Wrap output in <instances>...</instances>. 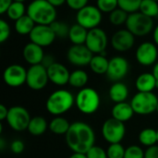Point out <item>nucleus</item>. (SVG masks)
<instances>
[{
    "label": "nucleus",
    "instance_id": "obj_1",
    "mask_svg": "<svg viewBox=\"0 0 158 158\" xmlns=\"http://www.w3.org/2000/svg\"><path fill=\"white\" fill-rule=\"evenodd\" d=\"M65 137L69 148L73 153L86 154L95 143V133L93 128L82 121L72 123Z\"/></svg>",
    "mask_w": 158,
    "mask_h": 158
},
{
    "label": "nucleus",
    "instance_id": "obj_2",
    "mask_svg": "<svg viewBox=\"0 0 158 158\" xmlns=\"http://www.w3.org/2000/svg\"><path fill=\"white\" fill-rule=\"evenodd\" d=\"M27 15L38 25H51L56 20V6L47 0H32L27 6Z\"/></svg>",
    "mask_w": 158,
    "mask_h": 158
},
{
    "label": "nucleus",
    "instance_id": "obj_3",
    "mask_svg": "<svg viewBox=\"0 0 158 158\" xmlns=\"http://www.w3.org/2000/svg\"><path fill=\"white\" fill-rule=\"evenodd\" d=\"M74 104L75 98L69 91L58 89L48 96L45 103V107L48 113L57 117L67 113Z\"/></svg>",
    "mask_w": 158,
    "mask_h": 158
},
{
    "label": "nucleus",
    "instance_id": "obj_4",
    "mask_svg": "<svg viewBox=\"0 0 158 158\" xmlns=\"http://www.w3.org/2000/svg\"><path fill=\"white\" fill-rule=\"evenodd\" d=\"M100 95L96 90L84 87L81 89L75 97V105L80 112L85 115L95 113L100 106Z\"/></svg>",
    "mask_w": 158,
    "mask_h": 158
},
{
    "label": "nucleus",
    "instance_id": "obj_5",
    "mask_svg": "<svg viewBox=\"0 0 158 158\" xmlns=\"http://www.w3.org/2000/svg\"><path fill=\"white\" fill-rule=\"evenodd\" d=\"M126 29L129 30L134 36H146L155 29L154 20L152 18L137 11L129 15L126 22Z\"/></svg>",
    "mask_w": 158,
    "mask_h": 158
},
{
    "label": "nucleus",
    "instance_id": "obj_6",
    "mask_svg": "<svg viewBox=\"0 0 158 158\" xmlns=\"http://www.w3.org/2000/svg\"><path fill=\"white\" fill-rule=\"evenodd\" d=\"M131 105L135 114L141 116L151 115L156 111L158 97L153 92L142 93L138 92L131 99Z\"/></svg>",
    "mask_w": 158,
    "mask_h": 158
},
{
    "label": "nucleus",
    "instance_id": "obj_7",
    "mask_svg": "<svg viewBox=\"0 0 158 158\" xmlns=\"http://www.w3.org/2000/svg\"><path fill=\"white\" fill-rule=\"evenodd\" d=\"M102 136L108 143H120L126 134L125 124L121 121L110 118L102 126Z\"/></svg>",
    "mask_w": 158,
    "mask_h": 158
},
{
    "label": "nucleus",
    "instance_id": "obj_8",
    "mask_svg": "<svg viewBox=\"0 0 158 158\" xmlns=\"http://www.w3.org/2000/svg\"><path fill=\"white\" fill-rule=\"evenodd\" d=\"M76 21L88 31L97 28L102 21V12L96 6L87 5L77 11Z\"/></svg>",
    "mask_w": 158,
    "mask_h": 158
},
{
    "label": "nucleus",
    "instance_id": "obj_9",
    "mask_svg": "<svg viewBox=\"0 0 158 158\" xmlns=\"http://www.w3.org/2000/svg\"><path fill=\"white\" fill-rule=\"evenodd\" d=\"M31 118L28 110L20 106H15L8 108L6 122L15 131H23L28 129Z\"/></svg>",
    "mask_w": 158,
    "mask_h": 158
},
{
    "label": "nucleus",
    "instance_id": "obj_10",
    "mask_svg": "<svg viewBox=\"0 0 158 158\" xmlns=\"http://www.w3.org/2000/svg\"><path fill=\"white\" fill-rule=\"evenodd\" d=\"M49 81L47 69L42 64L31 66L27 69V86L33 91L44 89Z\"/></svg>",
    "mask_w": 158,
    "mask_h": 158
},
{
    "label": "nucleus",
    "instance_id": "obj_11",
    "mask_svg": "<svg viewBox=\"0 0 158 158\" xmlns=\"http://www.w3.org/2000/svg\"><path fill=\"white\" fill-rule=\"evenodd\" d=\"M108 44V38L106 32L97 27L88 31L85 45L89 48V50L94 54H102L106 51Z\"/></svg>",
    "mask_w": 158,
    "mask_h": 158
},
{
    "label": "nucleus",
    "instance_id": "obj_12",
    "mask_svg": "<svg viewBox=\"0 0 158 158\" xmlns=\"http://www.w3.org/2000/svg\"><path fill=\"white\" fill-rule=\"evenodd\" d=\"M94 54L85 44H72L67 53L69 62L77 67L88 66Z\"/></svg>",
    "mask_w": 158,
    "mask_h": 158
},
{
    "label": "nucleus",
    "instance_id": "obj_13",
    "mask_svg": "<svg viewBox=\"0 0 158 158\" xmlns=\"http://www.w3.org/2000/svg\"><path fill=\"white\" fill-rule=\"evenodd\" d=\"M135 57L142 66L149 67L155 65L158 57L157 45L152 42H143L137 47Z\"/></svg>",
    "mask_w": 158,
    "mask_h": 158
},
{
    "label": "nucleus",
    "instance_id": "obj_14",
    "mask_svg": "<svg viewBox=\"0 0 158 158\" xmlns=\"http://www.w3.org/2000/svg\"><path fill=\"white\" fill-rule=\"evenodd\" d=\"M3 80L5 83L13 88L19 87L26 83L27 69L19 64H13L6 68L3 73Z\"/></svg>",
    "mask_w": 158,
    "mask_h": 158
},
{
    "label": "nucleus",
    "instance_id": "obj_15",
    "mask_svg": "<svg viewBox=\"0 0 158 158\" xmlns=\"http://www.w3.org/2000/svg\"><path fill=\"white\" fill-rule=\"evenodd\" d=\"M129 69L130 65L128 60L123 56H117L109 60L108 69L106 75L107 76L108 80L114 82L120 81L127 76Z\"/></svg>",
    "mask_w": 158,
    "mask_h": 158
},
{
    "label": "nucleus",
    "instance_id": "obj_16",
    "mask_svg": "<svg viewBox=\"0 0 158 158\" xmlns=\"http://www.w3.org/2000/svg\"><path fill=\"white\" fill-rule=\"evenodd\" d=\"M31 43L36 44L42 47H46L51 45L56 37L50 25H38L36 24L29 35Z\"/></svg>",
    "mask_w": 158,
    "mask_h": 158
},
{
    "label": "nucleus",
    "instance_id": "obj_17",
    "mask_svg": "<svg viewBox=\"0 0 158 158\" xmlns=\"http://www.w3.org/2000/svg\"><path fill=\"white\" fill-rule=\"evenodd\" d=\"M135 36L127 29L117 31L111 37V45L118 52H127L132 48Z\"/></svg>",
    "mask_w": 158,
    "mask_h": 158
},
{
    "label": "nucleus",
    "instance_id": "obj_18",
    "mask_svg": "<svg viewBox=\"0 0 158 158\" xmlns=\"http://www.w3.org/2000/svg\"><path fill=\"white\" fill-rule=\"evenodd\" d=\"M47 73L49 81L56 86H64L69 83L70 72L61 63L55 62L49 68H47Z\"/></svg>",
    "mask_w": 158,
    "mask_h": 158
},
{
    "label": "nucleus",
    "instance_id": "obj_19",
    "mask_svg": "<svg viewBox=\"0 0 158 158\" xmlns=\"http://www.w3.org/2000/svg\"><path fill=\"white\" fill-rule=\"evenodd\" d=\"M22 56L24 60L29 65L33 66L42 63L43 58L44 56V53L42 46L30 42L24 46L22 50Z\"/></svg>",
    "mask_w": 158,
    "mask_h": 158
},
{
    "label": "nucleus",
    "instance_id": "obj_20",
    "mask_svg": "<svg viewBox=\"0 0 158 158\" xmlns=\"http://www.w3.org/2000/svg\"><path fill=\"white\" fill-rule=\"evenodd\" d=\"M111 114H112V118L125 123L129 121L135 113L132 109L131 103L122 102V103L115 104V106L112 107Z\"/></svg>",
    "mask_w": 158,
    "mask_h": 158
},
{
    "label": "nucleus",
    "instance_id": "obj_21",
    "mask_svg": "<svg viewBox=\"0 0 158 158\" xmlns=\"http://www.w3.org/2000/svg\"><path fill=\"white\" fill-rule=\"evenodd\" d=\"M135 86L138 92L142 93H150L156 88V79L153 73L144 72L140 74L136 81Z\"/></svg>",
    "mask_w": 158,
    "mask_h": 158
},
{
    "label": "nucleus",
    "instance_id": "obj_22",
    "mask_svg": "<svg viewBox=\"0 0 158 158\" xmlns=\"http://www.w3.org/2000/svg\"><path fill=\"white\" fill-rule=\"evenodd\" d=\"M108 94L110 99L115 104L126 102L129 96V88L125 83L121 81H116L110 86Z\"/></svg>",
    "mask_w": 158,
    "mask_h": 158
},
{
    "label": "nucleus",
    "instance_id": "obj_23",
    "mask_svg": "<svg viewBox=\"0 0 158 158\" xmlns=\"http://www.w3.org/2000/svg\"><path fill=\"white\" fill-rule=\"evenodd\" d=\"M108 65H109V60L106 58L105 55L102 54H97L94 55L89 66L91 70L98 75H103L106 74L107 69H108Z\"/></svg>",
    "mask_w": 158,
    "mask_h": 158
},
{
    "label": "nucleus",
    "instance_id": "obj_24",
    "mask_svg": "<svg viewBox=\"0 0 158 158\" xmlns=\"http://www.w3.org/2000/svg\"><path fill=\"white\" fill-rule=\"evenodd\" d=\"M48 124L46 119L41 116L31 118L27 131L32 136H41L48 130Z\"/></svg>",
    "mask_w": 158,
    "mask_h": 158
},
{
    "label": "nucleus",
    "instance_id": "obj_25",
    "mask_svg": "<svg viewBox=\"0 0 158 158\" xmlns=\"http://www.w3.org/2000/svg\"><path fill=\"white\" fill-rule=\"evenodd\" d=\"M69 120L61 116L55 117L48 124V130L56 135H66L70 128Z\"/></svg>",
    "mask_w": 158,
    "mask_h": 158
},
{
    "label": "nucleus",
    "instance_id": "obj_26",
    "mask_svg": "<svg viewBox=\"0 0 158 158\" xmlns=\"http://www.w3.org/2000/svg\"><path fill=\"white\" fill-rule=\"evenodd\" d=\"M88 34V30L80 24L76 23L70 26L69 39L73 44H85L86 38Z\"/></svg>",
    "mask_w": 158,
    "mask_h": 158
},
{
    "label": "nucleus",
    "instance_id": "obj_27",
    "mask_svg": "<svg viewBox=\"0 0 158 158\" xmlns=\"http://www.w3.org/2000/svg\"><path fill=\"white\" fill-rule=\"evenodd\" d=\"M139 142L142 145L148 147L156 145L157 143V131L153 128H145L139 133Z\"/></svg>",
    "mask_w": 158,
    "mask_h": 158
},
{
    "label": "nucleus",
    "instance_id": "obj_28",
    "mask_svg": "<svg viewBox=\"0 0 158 158\" xmlns=\"http://www.w3.org/2000/svg\"><path fill=\"white\" fill-rule=\"evenodd\" d=\"M36 24L26 14L15 21V30L20 35H30Z\"/></svg>",
    "mask_w": 158,
    "mask_h": 158
},
{
    "label": "nucleus",
    "instance_id": "obj_29",
    "mask_svg": "<svg viewBox=\"0 0 158 158\" xmlns=\"http://www.w3.org/2000/svg\"><path fill=\"white\" fill-rule=\"evenodd\" d=\"M89 80L88 74L83 69H76L70 72L69 84L74 88L82 89L87 84Z\"/></svg>",
    "mask_w": 158,
    "mask_h": 158
},
{
    "label": "nucleus",
    "instance_id": "obj_30",
    "mask_svg": "<svg viewBox=\"0 0 158 158\" xmlns=\"http://www.w3.org/2000/svg\"><path fill=\"white\" fill-rule=\"evenodd\" d=\"M27 14V7L25 6L23 2H19V1H13V3L10 5L9 8L6 11L7 17L16 21L24 15Z\"/></svg>",
    "mask_w": 158,
    "mask_h": 158
},
{
    "label": "nucleus",
    "instance_id": "obj_31",
    "mask_svg": "<svg viewBox=\"0 0 158 158\" xmlns=\"http://www.w3.org/2000/svg\"><path fill=\"white\" fill-rule=\"evenodd\" d=\"M139 11L154 19L158 16V2L154 0H143Z\"/></svg>",
    "mask_w": 158,
    "mask_h": 158
},
{
    "label": "nucleus",
    "instance_id": "obj_32",
    "mask_svg": "<svg viewBox=\"0 0 158 158\" xmlns=\"http://www.w3.org/2000/svg\"><path fill=\"white\" fill-rule=\"evenodd\" d=\"M129 15H130L129 13H127L123 9L118 7L115 10H113L111 13H109L108 19H109V21L111 24H113L115 26H120L122 24H126Z\"/></svg>",
    "mask_w": 158,
    "mask_h": 158
},
{
    "label": "nucleus",
    "instance_id": "obj_33",
    "mask_svg": "<svg viewBox=\"0 0 158 158\" xmlns=\"http://www.w3.org/2000/svg\"><path fill=\"white\" fill-rule=\"evenodd\" d=\"M50 26H51L54 33L56 34V37H58L60 39H65V38L69 37L70 27L68 24H66L65 22H62L59 20H55Z\"/></svg>",
    "mask_w": 158,
    "mask_h": 158
},
{
    "label": "nucleus",
    "instance_id": "obj_34",
    "mask_svg": "<svg viewBox=\"0 0 158 158\" xmlns=\"http://www.w3.org/2000/svg\"><path fill=\"white\" fill-rule=\"evenodd\" d=\"M142 1L143 0H118V7L129 14L139 11Z\"/></svg>",
    "mask_w": 158,
    "mask_h": 158
},
{
    "label": "nucleus",
    "instance_id": "obj_35",
    "mask_svg": "<svg viewBox=\"0 0 158 158\" xmlns=\"http://www.w3.org/2000/svg\"><path fill=\"white\" fill-rule=\"evenodd\" d=\"M125 148L121 143H112L106 149V154L108 158H124Z\"/></svg>",
    "mask_w": 158,
    "mask_h": 158
},
{
    "label": "nucleus",
    "instance_id": "obj_36",
    "mask_svg": "<svg viewBox=\"0 0 158 158\" xmlns=\"http://www.w3.org/2000/svg\"><path fill=\"white\" fill-rule=\"evenodd\" d=\"M96 6L102 13H111L118 7V0H97Z\"/></svg>",
    "mask_w": 158,
    "mask_h": 158
},
{
    "label": "nucleus",
    "instance_id": "obj_37",
    "mask_svg": "<svg viewBox=\"0 0 158 158\" xmlns=\"http://www.w3.org/2000/svg\"><path fill=\"white\" fill-rule=\"evenodd\" d=\"M124 158H144V151L139 145H131L126 148Z\"/></svg>",
    "mask_w": 158,
    "mask_h": 158
},
{
    "label": "nucleus",
    "instance_id": "obj_38",
    "mask_svg": "<svg viewBox=\"0 0 158 158\" xmlns=\"http://www.w3.org/2000/svg\"><path fill=\"white\" fill-rule=\"evenodd\" d=\"M85 155L87 158H108L106 151L97 145H94Z\"/></svg>",
    "mask_w": 158,
    "mask_h": 158
},
{
    "label": "nucleus",
    "instance_id": "obj_39",
    "mask_svg": "<svg viewBox=\"0 0 158 158\" xmlns=\"http://www.w3.org/2000/svg\"><path fill=\"white\" fill-rule=\"evenodd\" d=\"M10 35V27L5 19H0V43H5Z\"/></svg>",
    "mask_w": 158,
    "mask_h": 158
},
{
    "label": "nucleus",
    "instance_id": "obj_40",
    "mask_svg": "<svg viewBox=\"0 0 158 158\" xmlns=\"http://www.w3.org/2000/svg\"><path fill=\"white\" fill-rule=\"evenodd\" d=\"M88 1L89 0H66V3L72 10L79 11L88 5Z\"/></svg>",
    "mask_w": 158,
    "mask_h": 158
},
{
    "label": "nucleus",
    "instance_id": "obj_41",
    "mask_svg": "<svg viewBox=\"0 0 158 158\" xmlns=\"http://www.w3.org/2000/svg\"><path fill=\"white\" fill-rule=\"evenodd\" d=\"M24 143L20 140H15L10 143V151L15 155H19L24 151Z\"/></svg>",
    "mask_w": 158,
    "mask_h": 158
},
{
    "label": "nucleus",
    "instance_id": "obj_42",
    "mask_svg": "<svg viewBox=\"0 0 158 158\" xmlns=\"http://www.w3.org/2000/svg\"><path fill=\"white\" fill-rule=\"evenodd\" d=\"M144 158H158V145L148 147L144 151Z\"/></svg>",
    "mask_w": 158,
    "mask_h": 158
},
{
    "label": "nucleus",
    "instance_id": "obj_43",
    "mask_svg": "<svg viewBox=\"0 0 158 158\" xmlns=\"http://www.w3.org/2000/svg\"><path fill=\"white\" fill-rule=\"evenodd\" d=\"M12 3L13 0H0V14L4 15L5 13H6Z\"/></svg>",
    "mask_w": 158,
    "mask_h": 158
},
{
    "label": "nucleus",
    "instance_id": "obj_44",
    "mask_svg": "<svg viewBox=\"0 0 158 158\" xmlns=\"http://www.w3.org/2000/svg\"><path fill=\"white\" fill-rule=\"evenodd\" d=\"M55 62H56V61H55V58H54L53 56H51V55H44V56L43 61H42L41 64H42L44 67H45V68L47 69V68H49L51 65H53Z\"/></svg>",
    "mask_w": 158,
    "mask_h": 158
},
{
    "label": "nucleus",
    "instance_id": "obj_45",
    "mask_svg": "<svg viewBox=\"0 0 158 158\" xmlns=\"http://www.w3.org/2000/svg\"><path fill=\"white\" fill-rule=\"evenodd\" d=\"M7 114H8V108L4 105H0V119L2 121L6 119Z\"/></svg>",
    "mask_w": 158,
    "mask_h": 158
},
{
    "label": "nucleus",
    "instance_id": "obj_46",
    "mask_svg": "<svg viewBox=\"0 0 158 158\" xmlns=\"http://www.w3.org/2000/svg\"><path fill=\"white\" fill-rule=\"evenodd\" d=\"M51 5H53L54 6L57 7V6H62L63 4L66 3V0H47Z\"/></svg>",
    "mask_w": 158,
    "mask_h": 158
},
{
    "label": "nucleus",
    "instance_id": "obj_47",
    "mask_svg": "<svg viewBox=\"0 0 158 158\" xmlns=\"http://www.w3.org/2000/svg\"><path fill=\"white\" fill-rule=\"evenodd\" d=\"M152 73L154 74V76L156 79V88H158V62H156L155 64V66L153 68V72Z\"/></svg>",
    "mask_w": 158,
    "mask_h": 158
},
{
    "label": "nucleus",
    "instance_id": "obj_48",
    "mask_svg": "<svg viewBox=\"0 0 158 158\" xmlns=\"http://www.w3.org/2000/svg\"><path fill=\"white\" fill-rule=\"evenodd\" d=\"M153 39L155 44L158 46V24L156 26V28L154 29V32H153Z\"/></svg>",
    "mask_w": 158,
    "mask_h": 158
},
{
    "label": "nucleus",
    "instance_id": "obj_49",
    "mask_svg": "<svg viewBox=\"0 0 158 158\" xmlns=\"http://www.w3.org/2000/svg\"><path fill=\"white\" fill-rule=\"evenodd\" d=\"M69 158H87L85 154H81V153H73Z\"/></svg>",
    "mask_w": 158,
    "mask_h": 158
},
{
    "label": "nucleus",
    "instance_id": "obj_50",
    "mask_svg": "<svg viewBox=\"0 0 158 158\" xmlns=\"http://www.w3.org/2000/svg\"><path fill=\"white\" fill-rule=\"evenodd\" d=\"M4 147H5V140L3 138L0 139V150L3 152L4 151Z\"/></svg>",
    "mask_w": 158,
    "mask_h": 158
},
{
    "label": "nucleus",
    "instance_id": "obj_51",
    "mask_svg": "<svg viewBox=\"0 0 158 158\" xmlns=\"http://www.w3.org/2000/svg\"><path fill=\"white\" fill-rule=\"evenodd\" d=\"M13 1H19V2H23V3H24L26 0H13Z\"/></svg>",
    "mask_w": 158,
    "mask_h": 158
},
{
    "label": "nucleus",
    "instance_id": "obj_52",
    "mask_svg": "<svg viewBox=\"0 0 158 158\" xmlns=\"http://www.w3.org/2000/svg\"><path fill=\"white\" fill-rule=\"evenodd\" d=\"M156 112H157V114H158V105H157V108H156Z\"/></svg>",
    "mask_w": 158,
    "mask_h": 158
},
{
    "label": "nucleus",
    "instance_id": "obj_53",
    "mask_svg": "<svg viewBox=\"0 0 158 158\" xmlns=\"http://www.w3.org/2000/svg\"><path fill=\"white\" fill-rule=\"evenodd\" d=\"M157 143H158V130H157Z\"/></svg>",
    "mask_w": 158,
    "mask_h": 158
},
{
    "label": "nucleus",
    "instance_id": "obj_54",
    "mask_svg": "<svg viewBox=\"0 0 158 158\" xmlns=\"http://www.w3.org/2000/svg\"><path fill=\"white\" fill-rule=\"evenodd\" d=\"M154 1H156V2H158V0H154Z\"/></svg>",
    "mask_w": 158,
    "mask_h": 158
}]
</instances>
